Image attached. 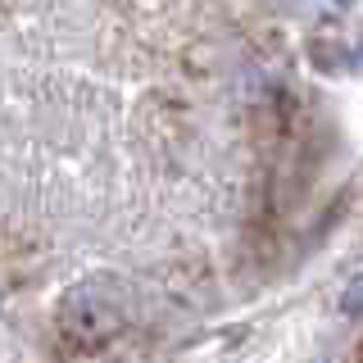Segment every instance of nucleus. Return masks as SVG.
I'll list each match as a JSON object with an SVG mask.
<instances>
[{"label":"nucleus","instance_id":"f257e3e1","mask_svg":"<svg viewBox=\"0 0 363 363\" xmlns=\"http://www.w3.org/2000/svg\"><path fill=\"white\" fill-rule=\"evenodd\" d=\"M123 327H128L123 295L100 277L68 286V295L60 300V309H55V332H60V340L68 350H77V354H82V350L109 345Z\"/></svg>","mask_w":363,"mask_h":363},{"label":"nucleus","instance_id":"f03ea898","mask_svg":"<svg viewBox=\"0 0 363 363\" xmlns=\"http://www.w3.org/2000/svg\"><path fill=\"white\" fill-rule=\"evenodd\" d=\"M345 309H350V313H359V309H363V277H359V281H350V291H345Z\"/></svg>","mask_w":363,"mask_h":363}]
</instances>
